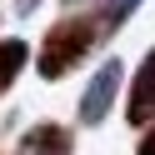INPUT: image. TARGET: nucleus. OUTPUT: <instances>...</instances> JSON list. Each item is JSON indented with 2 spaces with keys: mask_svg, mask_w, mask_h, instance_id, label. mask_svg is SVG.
<instances>
[{
  "mask_svg": "<svg viewBox=\"0 0 155 155\" xmlns=\"http://www.w3.org/2000/svg\"><path fill=\"white\" fill-rule=\"evenodd\" d=\"M25 65H30V45H25L20 35H5V40H0V95L20 80Z\"/></svg>",
  "mask_w": 155,
  "mask_h": 155,
  "instance_id": "5",
  "label": "nucleus"
},
{
  "mask_svg": "<svg viewBox=\"0 0 155 155\" xmlns=\"http://www.w3.org/2000/svg\"><path fill=\"white\" fill-rule=\"evenodd\" d=\"M60 5H80V0H60Z\"/></svg>",
  "mask_w": 155,
  "mask_h": 155,
  "instance_id": "9",
  "label": "nucleus"
},
{
  "mask_svg": "<svg viewBox=\"0 0 155 155\" xmlns=\"http://www.w3.org/2000/svg\"><path fill=\"white\" fill-rule=\"evenodd\" d=\"M100 40H105V30H100V20H95V10L60 15V20L45 30L40 50H35V75H40V80H65L75 65H85L100 50Z\"/></svg>",
  "mask_w": 155,
  "mask_h": 155,
  "instance_id": "1",
  "label": "nucleus"
},
{
  "mask_svg": "<svg viewBox=\"0 0 155 155\" xmlns=\"http://www.w3.org/2000/svg\"><path fill=\"white\" fill-rule=\"evenodd\" d=\"M35 5H40V0H15V15H30Z\"/></svg>",
  "mask_w": 155,
  "mask_h": 155,
  "instance_id": "8",
  "label": "nucleus"
},
{
  "mask_svg": "<svg viewBox=\"0 0 155 155\" xmlns=\"http://www.w3.org/2000/svg\"><path fill=\"white\" fill-rule=\"evenodd\" d=\"M135 155H155V120L140 130V145H135Z\"/></svg>",
  "mask_w": 155,
  "mask_h": 155,
  "instance_id": "7",
  "label": "nucleus"
},
{
  "mask_svg": "<svg viewBox=\"0 0 155 155\" xmlns=\"http://www.w3.org/2000/svg\"><path fill=\"white\" fill-rule=\"evenodd\" d=\"M140 10V0H95V20H100V30H105V40H110L115 30H120L130 15Z\"/></svg>",
  "mask_w": 155,
  "mask_h": 155,
  "instance_id": "6",
  "label": "nucleus"
},
{
  "mask_svg": "<svg viewBox=\"0 0 155 155\" xmlns=\"http://www.w3.org/2000/svg\"><path fill=\"white\" fill-rule=\"evenodd\" d=\"M120 85H125V65H120V60H105L100 70L90 75V85L80 90L75 120H80V125H100L105 115L115 110V100H120Z\"/></svg>",
  "mask_w": 155,
  "mask_h": 155,
  "instance_id": "2",
  "label": "nucleus"
},
{
  "mask_svg": "<svg viewBox=\"0 0 155 155\" xmlns=\"http://www.w3.org/2000/svg\"><path fill=\"white\" fill-rule=\"evenodd\" d=\"M125 120H130L135 130H145V125L155 120V45L145 50V60L135 65V75H130V90H125Z\"/></svg>",
  "mask_w": 155,
  "mask_h": 155,
  "instance_id": "3",
  "label": "nucleus"
},
{
  "mask_svg": "<svg viewBox=\"0 0 155 155\" xmlns=\"http://www.w3.org/2000/svg\"><path fill=\"white\" fill-rule=\"evenodd\" d=\"M15 155H75V130L60 125V120H40L20 135Z\"/></svg>",
  "mask_w": 155,
  "mask_h": 155,
  "instance_id": "4",
  "label": "nucleus"
}]
</instances>
